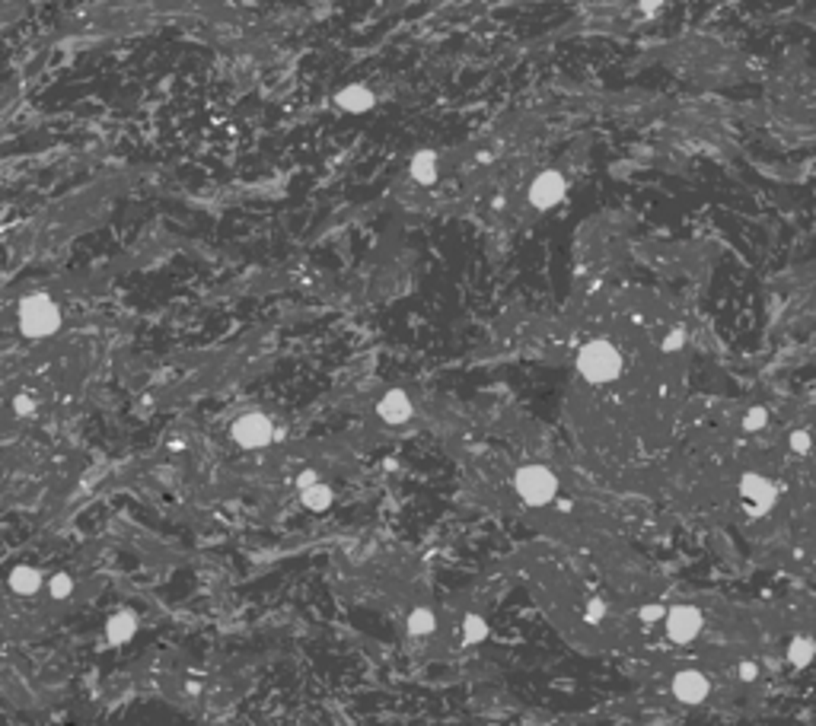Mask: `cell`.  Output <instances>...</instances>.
Here are the masks:
<instances>
[{
  "label": "cell",
  "instance_id": "cell-1",
  "mask_svg": "<svg viewBox=\"0 0 816 726\" xmlns=\"http://www.w3.org/2000/svg\"><path fill=\"white\" fill-rule=\"evenodd\" d=\"M577 369L587 382L603 386V382H612L622 376V354H619V347L609 341H590L580 347Z\"/></svg>",
  "mask_w": 816,
  "mask_h": 726
},
{
  "label": "cell",
  "instance_id": "cell-2",
  "mask_svg": "<svg viewBox=\"0 0 816 726\" xmlns=\"http://www.w3.org/2000/svg\"><path fill=\"white\" fill-rule=\"evenodd\" d=\"M61 325V312L58 306L52 303V296L45 293H33L20 303V328L23 335L29 338H45V335H54Z\"/></svg>",
  "mask_w": 816,
  "mask_h": 726
},
{
  "label": "cell",
  "instance_id": "cell-3",
  "mask_svg": "<svg viewBox=\"0 0 816 726\" xmlns=\"http://www.w3.org/2000/svg\"><path fill=\"white\" fill-rule=\"evenodd\" d=\"M514 488L527 507H546L558 494V478L546 465H523L514 478Z\"/></svg>",
  "mask_w": 816,
  "mask_h": 726
},
{
  "label": "cell",
  "instance_id": "cell-4",
  "mask_svg": "<svg viewBox=\"0 0 816 726\" xmlns=\"http://www.w3.org/2000/svg\"><path fill=\"white\" fill-rule=\"evenodd\" d=\"M701 624H705V618H701V611L695 605H673L667 611V618H663L667 637L673 643H692L701 634Z\"/></svg>",
  "mask_w": 816,
  "mask_h": 726
},
{
  "label": "cell",
  "instance_id": "cell-5",
  "mask_svg": "<svg viewBox=\"0 0 816 726\" xmlns=\"http://www.w3.org/2000/svg\"><path fill=\"white\" fill-rule=\"evenodd\" d=\"M740 494H743L746 509H749L752 516L769 513V509L775 507V500H778L775 484H771L765 475H759V471H746V475L740 478Z\"/></svg>",
  "mask_w": 816,
  "mask_h": 726
},
{
  "label": "cell",
  "instance_id": "cell-6",
  "mask_svg": "<svg viewBox=\"0 0 816 726\" xmlns=\"http://www.w3.org/2000/svg\"><path fill=\"white\" fill-rule=\"evenodd\" d=\"M233 439L243 449H262V446H268L275 439V424L265 414H243L233 424Z\"/></svg>",
  "mask_w": 816,
  "mask_h": 726
},
{
  "label": "cell",
  "instance_id": "cell-7",
  "mask_svg": "<svg viewBox=\"0 0 816 726\" xmlns=\"http://www.w3.org/2000/svg\"><path fill=\"white\" fill-rule=\"evenodd\" d=\"M565 191H568L565 175L555 172V169H546V172H539V175L533 178V185H529V201H533L539 210H548V207H555V204L565 197Z\"/></svg>",
  "mask_w": 816,
  "mask_h": 726
},
{
  "label": "cell",
  "instance_id": "cell-8",
  "mask_svg": "<svg viewBox=\"0 0 816 726\" xmlns=\"http://www.w3.org/2000/svg\"><path fill=\"white\" fill-rule=\"evenodd\" d=\"M708 691H711V685L699 669H679L673 675V694L682 704H701L708 698Z\"/></svg>",
  "mask_w": 816,
  "mask_h": 726
},
{
  "label": "cell",
  "instance_id": "cell-9",
  "mask_svg": "<svg viewBox=\"0 0 816 726\" xmlns=\"http://www.w3.org/2000/svg\"><path fill=\"white\" fill-rule=\"evenodd\" d=\"M379 417L389 420V424H402V420H408V414H412V401H408V395L398 392V388H392V392H386L383 398H379Z\"/></svg>",
  "mask_w": 816,
  "mask_h": 726
},
{
  "label": "cell",
  "instance_id": "cell-10",
  "mask_svg": "<svg viewBox=\"0 0 816 726\" xmlns=\"http://www.w3.org/2000/svg\"><path fill=\"white\" fill-rule=\"evenodd\" d=\"M335 102H338L345 112L360 115V112H367V108H373V93L367 86H345L338 96H335Z\"/></svg>",
  "mask_w": 816,
  "mask_h": 726
},
{
  "label": "cell",
  "instance_id": "cell-11",
  "mask_svg": "<svg viewBox=\"0 0 816 726\" xmlns=\"http://www.w3.org/2000/svg\"><path fill=\"white\" fill-rule=\"evenodd\" d=\"M10 589H13L16 596H35V592L42 589V573L35 570V567H16V570L10 573Z\"/></svg>",
  "mask_w": 816,
  "mask_h": 726
},
{
  "label": "cell",
  "instance_id": "cell-12",
  "mask_svg": "<svg viewBox=\"0 0 816 726\" xmlns=\"http://www.w3.org/2000/svg\"><path fill=\"white\" fill-rule=\"evenodd\" d=\"M813 659H816V643L810 640V637H794V640L788 643V662H791V666L807 669Z\"/></svg>",
  "mask_w": 816,
  "mask_h": 726
},
{
  "label": "cell",
  "instance_id": "cell-13",
  "mask_svg": "<svg viewBox=\"0 0 816 726\" xmlns=\"http://www.w3.org/2000/svg\"><path fill=\"white\" fill-rule=\"evenodd\" d=\"M137 630V618L131 615V611H118V615L109 618V640L112 643H125L131 640Z\"/></svg>",
  "mask_w": 816,
  "mask_h": 726
},
{
  "label": "cell",
  "instance_id": "cell-14",
  "mask_svg": "<svg viewBox=\"0 0 816 726\" xmlns=\"http://www.w3.org/2000/svg\"><path fill=\"white\" fill-rule=\"evenodd\" d=\"M412 175H415V182L431 185L434 178H437V156H434L431 150L415 153V156H412Z\"/></svg>",
  "mask_w": 816,
  "mask_h": 726
},
{
  "label": "cell",
  "instance_id": "cell-15",
  "mask_svg": "<svg viewBox=\"0 0 816 726\" xmlns=\"http://www.w3.org/2000/svg\"><path fill=\"white\" fill-rule=\"evenodd\" d=\"M332 488L328 484H319L316 481L313 488H306V490H300V500H303V507L306 509H313V513H322V509H328L332 507Z\"/></svg>",
  "mask_w": 816,
  "mask_h": 726
},
{
  "label": "cell",
  "instance_id": "cell-16",
  "mask_svg": "<svg viewBox=\"0 0 816 726\" xmlns=\"http://www.w3.org/2000/svg\"><path fill=\"white\" fill-rule=\"evenodd\" d=\"M434 628H437V618H434V611H427V609H415L412 615H408V634H415V637H427V634H434Z\"/></svg>",
  "mask_w": 816,
  "mask_h": 726
},
{
  "label": "cell",
  "instance_id": "cell-17",
  "mask_svg": "<svg viewBox=\"0 0 816 726\" xmlns=\"http://www.w3.org/2000/svg\"><path fill=\"white\" fill-rule=\"evenodd\" d=\"M488 637V624H485L482 615H466L463 621V640L466 643H482Z\"/></svg>",
  "mask_w": 816,
  "mask_h": 726
},
{
  "label": "cell",
  "instance_id": "cell-18",
  "mask_svg": "<svg viewBox=\"0 0 816 726\" xmlns=\"http://www.w3.org/2000/svg\"><path fill=\"white\" fill-rule=\"evenodd\" d=\"M765 424H769V411H765V408L756 405V408H749V411H746V417H743V430H746V433L762 430Z\"/></svg>",
  "mask_w": 816,
  "mask_h": 726
},
{
  "label": "cell",
  "instance_id": "cell-19",
  "mask_svg": "<svg viewBox=\"0 0 816 726\" xmlns=\"http://www.w3.org/2000/svg\"><path fill=\"white\" fill-rule=\"evenodd\" d=\"M788 443H791V449H794L797 456H807V452H810V446H813V437H810L807 430H791Z\"/></svg>",
  "mask_w": 816,
  "mask_h": 726
},
{
  "label": "cell",
  "instance_id": "cell-20",
  "mask_svg": "<svg viewBox=\"0 0 816 726\" xmlns=\"http://www.w3.org/2000/svg\"><path fill=\"white\" fill-rule=\"evenodd\" d=\"M71 592H74L71 573H54V580H52V596H54V599H67Z\"/></svg>",
  "mask_w": 816,
  "mask_h": 726
},
{
  "label": "cell",
  "instance_id": "cell-21",
  "mask_svg": "<svg viewBox=\"0 0 816 726\" xmlns=\"http://www.w3.org/2000/svg\"><path fill=\"white\" fill-rule=\"evenodd\" d=\"M584 618H587V624H599V621H603V618H606V602H603V599H590V602H587Z\"/></svg>",
  "mask_w": 816,
  "mask_h": 726
},
{
  "label": "cell",
  "instance_id": "cell-22",
  "mask_svg": "<svg viewBox=\"0 0 816 726\" xmlns=\"http://www.w3.org/2000/svg\"><path fill=\"white\" fill-rule=\"evenodd\" d=\"M638 615H641V621H644V624H657V621H663V618H667V611H663V605H660V602H650V605H644V609L638 611Z\"/></svg>",
  "mask_w": 816,
  "mask_h": 726
},
{
  "label": "cell",
  "instance_id": "cell-23",
  "mask_svg": "<svg viewBox=\"0 0 816 726\" xmlns=\"http://www.w3.org/2000/svg\"><path fill=\"white\" fill-rule=\"evenodd\" d=\"M35 408H39V405H35V398H33L29 392H23V395H16V398H13V411L23 414V417H29Z\"/></svg>",
  "mask_w": 816,
  "mask_h": 726
},
{
  "label": "cell",
  "instance_id": "cell-24",
  "mask_svg": "<svg viewBox=\"0 0 816 726\" xmlns=\"http://www.w3.org/2000/svg\"><path fill=\"white\" fill-rule=\"evenodd\" d=\"M679 347H682V331H670V335L663 338V350L673 354V350H679Z\"/></svg>",
  "mask_w": 816,
  "mask_h": 726
},
{
  "label": "cell",
  "instance_id": "cell-25",
  "mask_svg": "<svg viewBox=\"0 0 816 726\" xmlns=\"http://www.w3.org/2000/svg\"><path fill=\"white\" fill-rule=\"evenodd\" d=\"M737 672H740V679H743V681H756V675H759V666H756V662H740V669H737Z\"/></svg>",
  "mask_w": 816,
  "mask_h": 726
}]
</instances>
